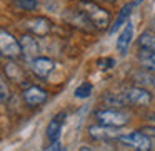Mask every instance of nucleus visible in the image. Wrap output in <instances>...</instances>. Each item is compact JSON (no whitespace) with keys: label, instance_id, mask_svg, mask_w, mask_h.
<instances>
[{"label":"nucleus","instance_id":"17","mask_svg":"<svg viewBox=\"0 0 155 151\" xmlns=\"http://www.w3.org/2000/svg\"><path fill=\"white\" fill-rule=\"evenodd\" d=\"M138 45L140 48L148 52H153L155 53V33H150V32H143V33L138 37Z\"/></svg>","mask_w":155,"mask_h":151},{"label":"nucleus","instance_id":"21","mask_svg":"<svg viewBox=\"0 0 155 151\" xmlns=\"http://www.w3.org/2000/svg\"><path fill=\"white\" fill-rule=\"evenodd\" d=\"M98 67L102 68V70H108V68H114L115 67V60L114 58H102V60L97 61Z\"/></svg>","mask_w":155,"mask_h":151},{"label":"nucleus","instance_id":"5","mask_svg":"<svg viewBox=\"0 0 155 151\" xmlns=\"http://www.w3.org/2000/svg\"><path fill=\"white\" fill-rule=\"evenodd\" d=\"M64 20L67 22L68 25L78 28V30L84 32H92L94 30V24L88 20V17L80 10V8H68V10L64 12Z\"/></svg>","mask_w":155,"mask_h":151},{"label":"nucleus","instance_id":"1","mask_svg":"<svg viewBox=\"0 0 155 151\" xmlns=\"http://www.w3.org/2000/svg\"><path fill=\"white\" fill-rule=\"evenodd\" d=\"M78 8L88 17V20L94 24L95 28H107L110 25V14L100 5H97L92 0H80L78 2Z\"/></svg>","mask_w":155,"mask_h":151},{"label":"nucleus","instance_id":"4","mask_svg":"<svg viewBox=\"0 0 155 151\" xmlns=\"http://www.w3.org/2000/svg\"><path fill=\"white\" fill-rule=\"evenodd\" d=\"M118 143L124 144V146H128L135 151H150L152 149V140L143 134L142 131H134V133H127L122 134L118 138Z\"/></svg>","mask_w":155,"mask_h":151},{"label":"nucleus","instance_id":"27","mask_svg":"<svg viewBox=\"0 0 155 151\" xmlns=\"http://www.w3.org/2000/svg\"><path fill=\"white\" fill-rule=\"evenodd\" d=\"M152 120H153V121H155V113H153V115H152Z\"/></svg>","mask_w":155,"mask_h":151},{"label":"nucleus","instance_id":"6","mask_svg":"<svg viewBox=\"0 0 155 151\" xmlns=\"http://www.w3.org/2000/svg\"><path fill=\"white\" fill-rule=\"evenodd\" d=\"M125 100L128 105H135V106H147L152 101V93L142 87H130L124 91Z\"/></svg>","mask_w":155,"mask_h":151},{"label":"nucleus","instance_id":"11","mask_svg":"<svg viewBox=\"0 0 155 151\" xmlns=\"http://www.w3.org/2000/svg\"><path fill=\"white\" fill-rule=\"evenodd\" d=\"M54 68H55V63L47 57H38V58H35V60L32 61V70H34V73L37 75V77H40V78L48 77Z\"/></svg>","mask_w":155,"mask_h":151},{"label":"nucleus","instance_id":"12","mask_svg":"<svg viewBox=\"0 0 155 151\" xmlns=\"http://www.w3.org/2000/svg\"><path fill=\"white\" fill-rule=\"evenodd\" d=\"M65 116H67V113H58L57 116L52 118V121L47 124V138L52 141V143L58 141V138H60L62 124H64V121H65Z\"/></svg>","mask_w":155,"mask_h":151},{"label":"nucleus","instance_id":"29","mask_svg":"<svg viewBox=\"0 0 155 151\" xmlns=\"http://www.w3.org/2000/svg\"><path fill=\"white\" fill-rule=\"evenodd\" d=\"M78 2H80V0H78Z\"/></svg>","mask_w":155,"mask_h":151},{"label":"nucleus","instance_id":"14","mask_svg":"<svg viewBox=\"0 0 155 151\" xmlns=\"http://www.w3.org/2000/svg\"><path fill=\"white\" fill-rule=\"evenodd\" d=\"M134 2H130V4H125L124 7H122V10L118 12V15H117V18H115V22L112 24V27H110V35H114L117 30H120L122 27H125V25L128 24V17H130V14H132V8H134Z\"/></svg>","mask_w":155,"mask_h":151},{"label":"nucleus","instance_id":"10","mask_svg":"<svg viewBox=\"0 0 155 151\" xmlns=\"http://www.w3.org/2000/svg\"><path fill=\"white\" fill-rule=\"evenodd\" d=\"M22 96H24V101L28 105V106H38V105H42L45 100H47L48 95H47V91H45L44 88L32 85V87L25 88L24 93H22Z\"/></svg>","mask_w":155,"mask_h":151},{"label":"nucleus","instance_id":"18","mask_svg":"<svg viewBox=\"0 0 155 151\" xmlns=\"http://www.w3.org/2000/svg\"><path fill=\"white\" fill-rule=\"evenodd\" d=\"M92 90H94V87H92L88 81H85V83L78 85V87L75 88L74 95H75V98H80V100H84V98H88V96L92 95Z\"/></svg>","mask_w":155,"mask_h":151},{"label":"nucleus","instance_id":"2","mask_svg":"<svg viewBox=\"0 0 155 151\" xmlns=\"http://www.w3.org/2000/svg\"><path fill=\"white\" fill-rule=\"evenodd\" d=\"M95 118L98 120L100 124L105 126H112V128H120L130 121V116L127 113L120 110H114V108H108V110H100L95 111Z\"/></svg>","mask_w":155,"mask_h":151},{"label":"nucleus","instance_id":"7","mask_svg":"<svg viewBox=\"0 0 155 151\" xmlns=\"http://www.w3.org/2000/svg\"><path fill=\"white\" fill-rule=\"evenodd\" d=\"M88 136L94 140H118L122 136L120 128H112V126H105V124H92L88 126Z\"/></svg>","mask_w":155,"mask_h":151},{"label":"nucleus","instance_id":"25","mask_svg":"<svg viewBox=\"0 0 155 151\" xmlns=\"http://www.w3.org/2000/svg\"><path fill=\"white\" fill-rule=\"evenodd\" d=\"M80 151H94L90 146H87V144H84V146H80Z\"/></svg>","mask_w":155,"mask_h":151},{"label":"nucleus","instance_id":"16","mask_svg":"<svg viewBox=\"0 0 155 151\" xmlns=\"http://www.w3.org/2000/svg\"><path fill=\"white\" fill-rule=\"evenodd\" d=\"M104 103L107 105V106L110 108H122V106H127V100H125V95L124 91L122 93H115V91H112V93H107L104 96Z\"/></svg>","mask_w":155,"mask_h":151},{"label":"nucleus","instance_id":"22","mask_svg":"<svg viewBox=\"0 0 155 151\" xmlns=\"http://www.w3.org/2000/svg\"><path fill=\"white\" fill-rule=\"evenodd\" d=\"M0 88H2V103H5V101H7V96H8V88H7V81H5V78L0 80Z\"/></svg>","mask_w":155,"mask_h":151},{"label":"nucleus","instance_id":"26","mask_svg":"<svg viewBox=\"0 0 155 151\" xmlns=\"http://www.w3.org/2000/svg\"><path fill=\"white\" fill-rule=\"evenodd\" d=\"M140 2H143V0H134V4H135V5H138Z\"/></svg>","mask_w":155,"mask_h":151},{"label":"nucleus","instance_id":"28","mask_svg":"<svg viewBox=\"0 0 155 151\" xmlns=\"http://www.w3.org/2000/svg\"><path fill=\"white\" fill-rule=\"evenodd\" d=\"M107 2H114V0H107Z\"/></svg>","mask_w":155,"mask_h":151},{"label":"nucleus","instance_id":"24","mask_svg":"<svg viewBox=\"0 0 155 151\" xmlns=\"http://www.w3.org/2000/svg\"><path fill=\"white\" fill-rule=\"evenodd\" d=\"M48 151H64V148H62L60 141H55V143H52L48 146Z\"/></svg>","mask_w":155,"mask_h":151},{"label":"nucleus","instance_id":"20","mask_svg":"<svg viewBox=\"0 0 155 151\" xmlns=\"http://www.w3.org/2000/svg\"><path fill=\"white\" fill-rule=\"evenodd\" d=\"M135 80L142 85V88H145V85L150 83L152 88H155V78L148 73H135Z\"/></svg>","mask_w":155,"mask_h":151},{"label":"nucleus","instance_id":"13","mask_svg":"<svg viewBox=\"0 0 155 151\" xmlns=\"http://www.w3.org/2000/svg\"><path fill=\"white\" fill-rule=\"evenodd\" d=\"M132 38H134V24H132V22H128V24L124 27V30L120 32V35H118L117 42H115V47H117V50L120 52L122 55H124L125 50L128 48V45H130Z\"/></svg>","mask_w":155,"mask_h":151},{"label":"nucleus","instance_id":"23","mask_svg":"<svg viewBox=\"0 0 155 151\" xmlns=\"http://www.w3.org/2000/svg\"><path fill=\"white\" fill-rule=\"evenodd\" d=\"M138 131H142L143 134H147L150 140H152V138H155V126H150V124H148V126H142Z\"/></svg>","mask_w":155,"mask_h":151},{"label":"nucleus","instance_id":"19","mask_svg":"<svg viewBox=\"0 0 155 151\" xmlns=\"http://www.w3.org/2000/svg\"><path fill=\"white\" fill-rule=\"evenodd\" d=\"M14 2L20 10H25V12H34L38 7L37 0H14Z\"/></svg>","mask_w":155,"mask_h":151},{"label":"nucleus","instance_id":"3","mask_svg":"<svg viewBox=\"0 0 155 151\" xmlns=\"http://www.w3.org/2000/svg\"><path fill=\"white\" fill-rule=\"evenodd\" d=\"M0 50H2V57L8 58H18L22 55V47H20V40L14 37L10 32L7 30H0Z\"/></svg>","mask_w":155,"mask_h":151},{"label":"nucleus","instance_id":"15","mask_svg":"<svg viewBox=\"0 0 155 151\" xmlns=\"http://www.w3.org/2000/svg\"><path fill=\"white\" fill-rule=\"evenodd\" d=\"M137 60L143 70L150 71V73H155V53L153 52L140 48V52L137 53Z\"/></svg>","mask_w":155,"mask_h":151},{"label":"nucleus","instance_id":"8","mask_svg":"<svg viewBox=\"0 0 155 151\" xmlns=\"http://www.w3.org/2000/svg\"><path fill=\"white\" fill-rule=\"evenodd\" d=\"M25 28L34 37H47L52 30V22L47 20L45 17H35L25 22Z\"/></svg>","mask_w":155,"mask_h":151},{"label":"nucleus","instance_id":"9","mask_svg":"<svg viewBox=\"0 0 155 151\" xmlns=\"http://www.w3.org/2000/svg\"><path fill=\"white\" fill-rule=\"evenodd\" d=\"M20 47H22V53H24L25 58L28 60H35L38 58V53H40V45H38L37 38L30 33H25L20 37Z\"/></svg>","mask_w":155,"mask_h":151}]
</instances>
